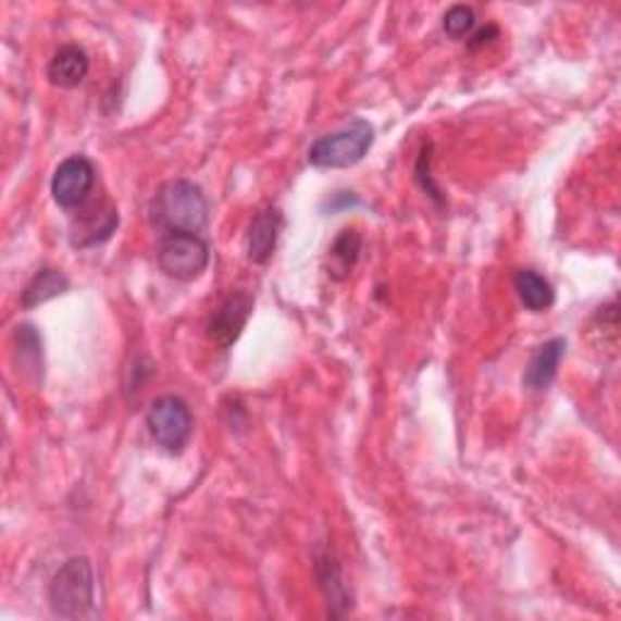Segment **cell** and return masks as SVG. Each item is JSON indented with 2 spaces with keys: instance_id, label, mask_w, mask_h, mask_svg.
<instances>
[{
  "instance_id": "13",
  "label": "cell",
  "mask_w": 621,
  "mask_h": 621,
  "mask_svg": "<svg viewBox=\"0 0 621 621\" xmlns=\"http://www.w3.org/2000/svg\"><path fill=\"white\" fill-rule=\"evenodd\" d=\"M63 291H69V280L63 277L59 270L41 268L25 287L23 299H20V307L27 309V311L37 309V307H41V303L61 297Z\"/></svg>"
},
{
  "instance_id": "14",
  "label": "cell",
  "mask_w": 621,
  "mask_h": 621,
  "mask_svg": "<svg viewBox=\"0 0 621 621\" xmlns=\"http://www.w3.org/2000/svg\"><path fill=\"white\" fill-rule=\"evenodd\" d=\"M360 252H362L360 231H357V228L340 231V236L333 240V246L328 250V258H331V272H328V275L333 280L350 277L355 265H357V260H360Z\"/></svg>"
},
{
  "instance_id": "15",
  "label": "cell",
  "mask_w": 621,
  "mask_h": 621,
  "mask_svg": "<svg viewBox=\"0 0 621 621\" xmlns=\"http://www.w3.org/2000/svg\"><path fill=\"white\" fill-rule=\"evenodd\" d=\"M442 27H445L451 39L467 37L469 32L476 27V13H473V8L469 5H451L445 17H442Z\"/></svg>"
},
{
  "instance_id": "2",
  "label": "cell",
  "mask_w": 621,
  "mask_h": 621,
  "mask_svg": "<svg viewBox=\"0 0 621 621\" xmlns=\"http://www.w3.org/2000/svg\"><path fill=\"white\" fill-rule=\"evenodd\" d=\"M51 612L61 619H83L95 607V573L86 556H73L49 583Z\"/></svg>"
},
{
  "instance_id": "3",
  "label": "cell",
  "mask_w": 621,
  "mask_h": 621,
  "mask_svg": "<svg viewBox=\"0 0 621 621\" xmlns=\"http://www.w3.org/2000/svg\"><path fill=\"white\" fill-rule=\"evenodd\" d=\"M372 144L374 126L367 120L357 117L343 124L340 129L319 136L311 144L307 158L313 167H321V171H338V167H352L364 161Z\"/></svg>"
},
{
  "instance_id": "4",
  "label": "cell",
  "mask_w": 621,
  "mask_h": 621,
  "mask_svg": "<svg viewBox=\"0 0 621 621\" xmlns=\"http://www.w3.org/2000/svg\"><path fill=\"white\" fill-rule=\"evenodd\" d=\"M158 268L175 282H192L209 265V246L199 234H165L156 252Z\"/></svg>"
},
{
  "instance_id": "6",
  "label": "cell",
  "mask_w": 621,
  "mask_h": 621,
  "mask_svg": "<svg viewBox=\"0 0 621 621\" xmlns=\"http://www.w3.org/2000/svg\"><path fill=\"white\" fill-rule=\"evenodd\" d=\"M95 187V165L86 156H69L51 177V197L61 209H78L88 202Z\"/></svg>"
},
{
  "instance_id": "12",
  "label": "cell",
  "mask_w": 621,
  "mask_h": 621,
  "mask_svg": "<svg viewBox=\"0 0 621 621\" xmlns=\"http://www.w3.org/2000/svg\"><path fill=\"white\" fill-rule=\"evenodd\" d=\"M514 291H518L522 307L534 313L551 309L556 301V291L551 287V282L539 275L536 270H520L518 275H514Z\"/></svg>"
},
{
  "instance_id": "5",
  "label": "cell",
  "mask_w": 621,
  "mask_h": 621,
  "mask_svg": "<svg viewBox=\"0 0 621 621\" xmlns=\"http://www.w3.org/2000/svg\"><path fill=\"white\" fill-rule=\"evenodd\" d=\"M146 425H149V433L158 447L177 455L192 437L195 418L181 396H161L146 413Z\"/></svg>"
},
{
  "instance_id": "17",
  "label": "cell",
  "mask_w": 621,
  "mask_h": 621,
  "mask_svg": "<svg viewBox=\"0 0 621 621\" xmlns=\"http://www.w3.org/2000/svg\"><path fill=\"white\" fill-rule=\"evenodd\" d=\"M498 37V27L496 25H486V27H481L476 35L471 37V41H469V49H481V47H486V45H490L493 39Z\"/></svg>"
},
{
  "instance_id": "11",
  "label": "cell",
  "mask_w": 621,
  "mask_h": 621,
  "mask_svg": "<svg viewBox=\"0 0 621 621\" xmlns=\"http://www.w3.org/2000/svg\"><path fill=\"white\" fill-rule=\"evenodd\" d=\"M315 577H319L321 591L328 597V605L335 609V614H345L352 607V595L347 593L343 568L333 551L315 554Z\"/></svg>"
},
{
  "instance_id": "8",
  "label": "cell",
  "mask_w": 621,
  "mask_h": 621,
  "mask_svg": "<svg viewBox=\"0 0 621 621\" xmlns=\"http://www.w3.org/2000/svg\"><path fill=\"white\" fill-rule=\"evenodd\" d=\"M282 228H284V216L280 209L268 207V209H262L260 214H256V219L250 221L248 236H246L248 260L258 262V265H265V262H270V258L275 256V250H277Z\"/></svg>"
},
{
  "instance_id": "16",
  "label": "cell",
  "mask_w": 621,
  "mask_h": 621,
  "mask_svg": "<svg viewBox=\"0 0 621 621\" xmlns=\"http://www.w3.org/2000/svg\"><path fill=\"white\" fill-rule=\"evenodd\" d=\"M15 340H17V350H20V362L27 364V360L32 357L41 372V335L32 328V325H20L15 333Z\"/></svg>"
},
{
  "instance_id": "1",
  "label": "cell",
  "mask_w": 621,
  "mask_h": 621,
  "mask_svg": "<svg viewBox=\"0 0 621 621\" xmlns=\"http://www.w3.org/2000/svg\"><path fill=\"white\" fill-rule=\"evenodd\" d=\"M151 219L165 234H199L209 224V202L202 187L189 181H171L158 189Z\"/></svg>"
},
{
  "instance_id": "10",
  "label": "cell",
  "mask_w": 621,
  "mask_h": 621,
  "mask_svg": "<svg viewBox=\"0 0 621 621\" xmlns=\"http://www.w3.org/2000/svg\"><path fill=\"white\" fill-rule=\"evenodd\" d=\"M90 71V59L86 49L78 45L61 47L54 57H51L47 66V78L51 86L57 88H78L86 80Z\"/></svg>"
},
{
  "instance_id": "9",
  "label": "cell",
  "mask_w": 621,
  "mask_h": 621,
  "mask_svg": "<svg viewBox=\"0 0 621 621\" xmlns=\"http://www.w3.org/2000/svg\"><path fill=\"white\" fill-rule=\"evenodd\" d=\"M566 355V340L563 338H551L544 345H539L532 355V360L524 370V386L530 392H544L554 384L556 374H559V364Z\"/></svg>"
},
{
  "instance_id": "7",
  "label": "cell",
  "mask_w": 621,
  "mask_h": 621,
  "mask_svg": "<svg viewBox=\"0 0 621 621\" xmlns=\"http://www.w3.org/2000/svg\"><path fill=\"white\" fill-rule=\"evenodd\" d=\"M252 307H256V299H252L248 291H236L226 297L224 303L214 311L212 319H209L207 325L209 340L216 343L219 347H224V350L234 345L248 325Z\"/></svg>"
}]
</instances>
